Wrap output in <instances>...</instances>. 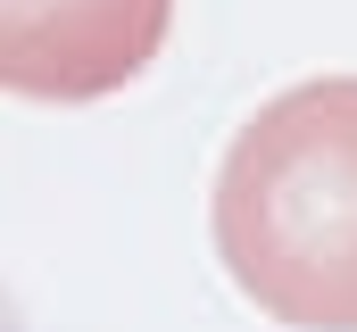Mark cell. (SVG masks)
<instances>
[{
  "label": "cell",
  "mask_w": 357,
  "mask_h": 332,
  "mask_svg": "<svg viewBox=\"0 0 357 332\" xmlns=\"http://www.w3.org/2000/svg\"><path fill=\"white\" fill-rule=\"evenodd\" d=\"M208 233L258 316L357 332V75L291 83L233 133Z\"/></svg>",
  "instance_id": "obj_1"
},
{
  "label": "cell",
  "mask_w": 357,
  "mask_h": 332,
  "mask_svg": "<svg viewBox=\"0 0 357 332\" xmlns=\"http://www.w3.org/2000/svg\"><path fill=\"white\" fill-rule=\"evenodd\" d=\"M175 0H0V91L42 108L108 100L167 50Z\"/></svg>",
  "instance_id": "obj_2"
}]
</instances>
